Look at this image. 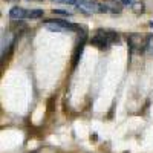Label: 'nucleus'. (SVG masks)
Returning <instances> with one entry per match:
<instances>
[{"label":"nucleus","mask_w":153,"mask_h":153,"mask_svg":"<svg viewBox=\"0 0 153 153\" xmlns=\"http://www.w3.org/2000/svg\"><path fill=\"white\" fill-rule=\"evenodd\" d=\"M144 3L143 2H136V3H133L132 5V9H133V12H135V14H143V12H144Z\"/></svg>","instance_id":"nucleus-6"},{"label":"nucleus","mask_w":153,"mask_h":153,"mask_svg":"<svg viewBox=\"0 0 153 153\" xmlns=\"http://www.w3.org/2000/svg\"><path fill=\"white\" fill-rule=\"evenodd\" d=\"M121 5H132V0H120Z\"/></svg>","instance_id":"nucleus-10"},{"label":"nucleus","mask_w":153,"mask_h":153,"mask_svg":"<svg viewBox=\"0 0 153 153\" xmlns=\"http://www.w3.org/2000/svg\"><path fill=\"white\" fill-rule=\"evenodd\" d=\"M6 2H17V0H6Z\"/></svg>","instance_id":"nucleus-12"},{"label":"nucleus","mask_w":153,"mask_h":153,"mask_svg":"<svg viewBox=\"0 0 153 153\" xmlns=\"http://www.w3.org/2000/svg\"><path fill=\"white\" fill-rule=\"evenodd\" d=\"M54 2H58V3H69V5H76V3H78L76 0H54Z\"/></svg>","instance_id":"nucleus-9"},{"label":"nucleus","mask_w":153,"mask_h":153,"mask_svg":"<svg viewBox=\"0 0 153 153\" xmlns=\"http://www.w3.org/2000/svg\"><path fill=\"white\" fill-rule=\"evenodd\" d=\"M106 8H107V12H115V14H118V12H121V6L117 5V2H107L104 3Z\"/></svg>","instance_id":"nucleus-4"},{"label":"nucleus","mask_w":153,"mask_h":153,"mask_svg":"<svg viewBox=\"0 0 153 153\" xmlns=\"http://www.w3.org/2000/svg\"><path fill=\"white\" fill-rule=\"evenodd\" d=\"M146 49H149L150 52L153 54V37H150V38H147V48Z\"/></svg>","instance_id":"nucleus-8"},{"label":"nucleus","mask_w":153,"mask_h":153,"mask_svg":"<svg viewBox=\"0 0 153 153\" xmlns=\"http://www.w3.org/2000/svg\"><path fill=\"white\" fill-rule=\"evenodd\" d=\"M149 26H150V28L153 29V22H150V23H149Z\"/></svg>","instance_id":"nucleus-11"},{"label":"nucleus","mask_w":153,"mask_h":153,"mask_svg":"<svg viewBox=\"0 0 153 153\" xmlns=\"http://www.w3.org/2000/svg\"><path fill=\"white\" fill-rule=\"evenodd\" d=\"M43 17V9H31L28 11V19H40Z\"/></svg>","instance_id":"nucleus-5"},{"label":"nucleus","mask_w":153,"mask_h":153,"mask_svg":"<svg viewBox=\"0 0 153 153\" xmlns=\"http://www.w3.org/2000/svg\"><path fill=\"white\" fill-rule=\"evenodd\" d=\"M54 14H58V16H66V17H71V12L65 11V9H54L52 11Z\"/></svg>","instance_id":"nucleus-7"},{"label":"nucleus","mask_w":153,"mask_h":153,"mask_svg":"<svg viewBox=\"0 0 153 153\" xmlns=\"http://www.w3.org/2000/svg\"><path fill=\"white\" fill-rule=\"evenodd\" d=\"M76 8H78L83 14H94V12H98L100 11V5L95 3V2H91V0H80L78 3L75 5Z\"/></svg>","instance_id":"nucleus-2"},{"label":"nucleus","mask_w":153,"mask_h":153,"mask_svg":"<svg viewBox=\"0 0 153 153\" xmlns=\"http://www.w3.org/2000/svg\"><path fill=\"white\" fill-rule=\"evenodd\" d=\"M9 17L12 20H23L25 17H28V11L22 6H14L9 9Z\"/></svg>","instance_id":"nucleus-3"},{"label":"nucleus","mask_w":153,"mask_h":153,"mask_svg":"<svg viewBox=\"0 0 153 153\" xmlns=\"http://www.w3.org/2000/svg\"><path fill=\"white\" fill-rule=\"evenodd\" d=\"M113 42H118V34H115L112 31H103L98 29L95 35L92 37V45H95L100 49H106L109 48Z\"/></svg>","instance_id":"nucleus-1"}]
</instances>
